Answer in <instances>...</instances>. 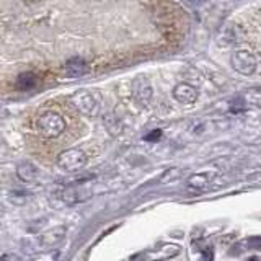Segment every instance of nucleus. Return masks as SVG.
<instances>
[{"mask_svg":"<svg viewBox=\"0 0 261 261\" xmlns=\"http://www.w3.org/2000/svg\"><path fill=\"white\" fill-rule=\"evenodd\" d=\"M134 93L136 98L141 103H147L152 98V87L147 84L145 80H137L134 85Z\"/></svg>","mask_w":261,"mask_h":261,"instance_id":"nucleus-10","label":"nucleus"},{"mask_svg":"<svg viewBox=\"0 0 261 261\" xmlns=\"http://www.w3.org/2000/svg\"><path fill=\"white\" fill-rule=\"evenodd\" d=\"M230 64L235 72L242 73V75H251L256 70V59L255 56L248 51H235L230 57Z\"/></svg>","mask_w":261,"mask_h":261,"instance_id":"nucleus-3","label":"nucleus"},{"mask_svg":"<svg viewBox=\"0 0 261 261\" xmlns=\"http://www.w3.org/2000/svg\"><path fill=\"white\" fill-rule=\"evenodd\" d=\"M248 243H250V248L261 250V237H251V239L248 240Z\"/></svg>","mask_w":261,"mask_h":261,"instance_id":"nucleus-14","label":"nucleus"},{"mask_svg":"<svg viewBox=\"0 0 261 261\" xmlns=\"http://www.w3.org/2000/svg\"><path fill=\"white\" fill-rule=\"evenodd\" d=\"M16 176H18L23 183H35L36 176H38V171L35 167L31 165V163L24 162V163H20V165L16 167Z\"/></svg>","mask_w":261,"mask_h":261,"instance_id":"nucleus-9","label":"nucleus"},{"mask_svg":"<svg viewBox=\"0 0 261 261\" xmlns=\"http://www.w3.org/2000/svg\"><path fill=\"white\" fill-rule=\"evenodd\" d=\"M93 191L90 188L84 186V183H75V186H69L65 188L61 194V199L65 204H77L82 201H87L88 198H92Z\"/></svg>","mask_w":261,"mask_h":261,"instance_id":"nucleus-5","label":"nucleus"},{"mask_svg":"<svg viewBox=\"0 0 261 261\" xmlns=\"http://www.w3.org/2000/svg\"><path fill=\"white\" fill-rule=\"evenodd\" d=\"M88 72V64L82 57H72L64 65V73L67 77H82Z\"/></svg>","mask_w":261,"mask_h":261,"instance_id":"nucleus-7","label":"nucleus"},{"mask_svg":"<svg viewBox=\"0 0 261 261\" xmlns=\"http://www.w3.org/2000/svg\"><path fill=\"white\" fill-rule=\"evenodd\" d=\"M87 163V155L80 149H69L59 153L57 157V165L65 171H79L84 168Z\"/></svg>","mask_w":261,"mask_h":261,"instance_id":"nucleus-2","label":"nucleus"},{"mask_svg":"<svg viewBox=\"0 0 261 261\" xmlns=\"http://www.w3.org/2000/svg\"><path fill=\"white\" fill-rule=\"evenodd\" d=\"M250 261H259V259H258V258H256V256H253V258H251V259H250Z\"/></svg>","mask_w":261,"mask_h":261,"instance_id":"nucleus-16","label":"nucleus"},{"mask_svg":"<svg viewBox=\"0 0 261 261\" xmlns=\"http://www.w3.org/2000/svg\"><path fill=\"white\" fill-rule=\"evenodd\" d=\"M173 96H175V100L179 103L191 105L198 100V90L190 84H179L173 90Z\"/></svg>","mask_w":261,"mask_h":261,"instance_id":"nucleus-6","label":"nucleus"},{"mask_svg":"<svg viewBox=\"0 0 261 261\" xmlns=\"http://www.w3.org/2000/svg\"><path fill=\"white\" fill-rule=\"evenodd\" d=\"M202 261H212V250H206L202 253Z\"/></svg>","mask_w":261,"mask_h":261,"instance_id":"nucleus-15","label":"nucleus"},{"mask_svg":"<svg viewBox=\"0 0 261 261\" xmlns=\"http://www.w3.org/2000/svg\"><path fill=\"white\" fill-rule=\"evenodd\" d=\"M160 137H162V130H160V129H155V130H152V133H150L149 136H145V141L155 142V141H159Z\"/></svg>","mask_w":261,"mask_h":261,"instance_id":"nucleus-13","label":"nucleus"},{"mask_svg":"<svg viewBox=\"0 0 261 261\" xmlns=\"http://www.w3.org/2000/svg\"><path fill=\"white\" fill-rule=\"evenodd\" d=\"M65 237V228L64 227H57L53 228V230H47L46 233H43L38 239L39 247H53V245L59 243Z\"/></svg>","mask_w":261,"mask_h":261,"instance_id":"nucleus-8","label":"nucleus"},{"mask_svg":"<svg viewBox=\"0 0 261 261\" xmlns=\"http://www.w3.org/2000/svg\"><path fill=\"white\" fill-rule=\"evenodd\" d=\"M36 129L43 137L56 139L65 130V121L59 113L46 111L39 114V118L36 119Z\"/></svg>","mask_w":261,"mask_h":261,"instance_id":"nucleus-1","label":"nucleus"},{"mask_svg":"<svg viewBox=\"0 0 261 261\" xmlns=\"http://www.w3.org/2000/svg\"><path fill=\"white\" fill-rule=\"evenodd\" d=\"M36 85H38V77L33 72H24L16 79V87L20 90H31Z\"/></svg>","mask_w":261,"mask_h":261,"instance_id":"nucleus-11","label":"nucleus"},{"mask_svg":"<svg viewBox=\"0 0 261 261\" xmlns=\"http://www.w3.org/2000/svg\"><path fill=\"white\" fill-rule=\"evenodd\" d=\"M211 181V175L206 173H199V175H193L190 179H188V186L193 188V190H202L206 188Z\"/></svg>","mask_w":261,"mask_h":261,"instance_id":"nucleus-12","label":"nucleus"},{"mask_svg":"<svg viewBox=\"0 0 261 261\" xmlns=\"http://www.w3.org/2000/svg\"><path fill=\"white\" fill-rule=\"evenodd\" d=\"M70 103L77 111H80L82 114H87V116H93V114L98 113V101L95 100L92 93L85 92V90L73 93L70 96Z\"/></svg>","mask_w":261,"mask_h":261,"instance_id":"nucleus-4","label":"nucleus"}]
</instances>
